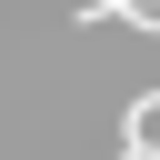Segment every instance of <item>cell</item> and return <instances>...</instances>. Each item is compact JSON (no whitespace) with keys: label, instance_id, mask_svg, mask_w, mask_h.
Here are the masks:
<instances>
[{"label":"cell","instance_id":"1","mask_svg":"<svg viewBox=\"0 0 160 160\" xmlns=\"http://www.w3.org/2000/svg\"><path fill=\"white\" fill-rule=\"evenodd\" d=\"M110 160H160V90H130V120H120Z\"/></svg>","mask_w":160,"mask_h":160}]
</instances>
